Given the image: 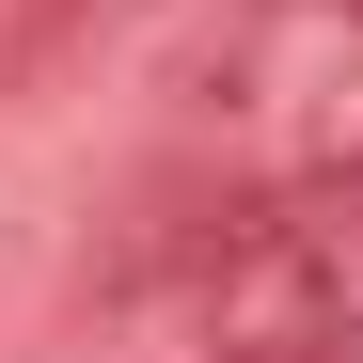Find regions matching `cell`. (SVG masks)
Returning <instances> with one entry per match:
<instances>
[{
  "mask_svg": "<svg viewBox=\"0 0 363 363\" xmlns=\"http://www.w3.org/2000/svg\"><path fill=\"white\" fill-rule=\"evenodd\" d=\"M143 0H0V111H48Z\"/></svg>",
  "mask_w": 363,
  "mask_h": 363,
  "instance_id": "cell-2",
  "label": "cell"
},
{
  "mask_svg": "<svg viewBox=\"0 0 363 363\" xmlns=\"http://www.w3.org/2000/svg\"><path fill=\"white\" fill-rule=\"evenodd\" d=\"M190 143H221V174L363 158V0H237L190 48Z\"/></svg>",
  "mask_w": 363,
  "mask_h": 363,
  "instance_id": "cell-1",
  "label": "cell"
}]
</instances>
